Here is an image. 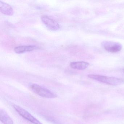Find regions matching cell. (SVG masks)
I'll use <instances>...</instances> for the list:
<instances>
[{
    "label": "cell",
    "instance_id": "cell-1",
    "mask_svg": "<svg viewBox=\"0 0 124 124\" xmlns=\"http://www.w3.org/2000/svg\"><path fill=\"white\" fill-rule=\"evenodd\" d=\"M88 77L91 79L111 85H119L124 82V80L120 78L100 75L90 74Z\"/></svg>",
    "mask_w": 124,
    "mask_h": 124
},
{
    "label": "cell",
    "instance_id": "cell-2",
    "mask_svg": "<svg viewBox=\"0 0 124 124\" xmlns=\"http://www.w3.org/2000/svg\"><path fill=\"white\" fill-rule=\"evenodd\" d=\"M30 88L35 93L43 98H54L57 97V95L52 91L37 84L30 85Z\"/></svg>",
    "mask_w": 124,
    "mask_h": 124
},
{
    "label": "cell",
    "instance_id": "cell-3",
    "mask_svg": "<svg viewBox=\"0 0 124 124\" xmlns=\"http://www.w3.org/2000/svg\"><path fill=\"white\" fill-rule=\"evenodd\" d=\"M14 108L20 116L34 124H43L36 118L33 116L29 112L18 105H13Z\"/></svg>",
    "mask_w": 124,
    "mask_h": 124
},
{
    "label": "cell",
    "instance_id": "cell-4",
    "mask_svg": "<svg viewBox=\"0 0 124 124\" xmlns=\"http://www.w3.org/2000/svg\"><path fill=\"white\" fill-rule=\"evenodd\" d=\"M101 45L106 51L110 53L119 52L122 48V46L120 43L112 41H103L101 43Z\"/></svg>",
    "mask_w": 124,
    "mask_h": 124
},
{
    "label": "cell",
    "instance_id": "cell-5",
    "mask_svg": "<svg viewBox=\"0 0 124 124\" xmlns=\"http://www.w3.org/2000/svg\"><path fill=\"white\" fill-rule=\"evenodd\" d=\"M41 20L43 23L50 30L56 31L60 28L58 23L54 19L46 15L42 16Z\"/></svg>",
    "mask_w": 124,
    "mask_h": 124
},
{
    "label": "cell",
    "instance_id": "cell-6",
    "mask_svg": "<svg viewBox=\"0 0 124 124\" xmlns=\"http://www.w3.org/2000/svg\"><path fill=\"white\" fill-rule=\"evenodd\" d=\"M0 10L1 13L6 16H13L14 10L13 8L9 4L0 1Z\"/></svg>",
    "mask_w": 124,
    "mask_h": 124
},
{
    "label": "cell",
    "instance_id": "cell-7",
    "mask_svg": "<svg viewBox=\"0 0 124 124\" xmlns=\"http://www.w3.org/2000/svg\"><path fill=\"white\" fill-rule=\"evenodd\" d=\"M38 46L35 45L20 46L14 48V51L16 53L22 54L25 52H30L38 48Z\"/></svg>",
    "mask_w": 124,
    "mask_h": 124
},
{
    "label": "cell",
    "instance_id": "cell-8",
    "mask_svg": "<svg viewBox=\"0 0 124 124\" xmlns=\"http://www.w3.org/2000/svg\"><path fill=\"white\" fill-rule=\"evenodd\" d=\"M89 65L88 63L84 61L74 62L70 63V66L72 68L79 70L85 69Z\"/></svg>",
    "mask_w": 124,
    "mask_h": 124
},
{
    "label": "cell",
    "instance_id": "cell-9",
    "mask_svg": "<svg viewBox=\"0 0 124 124\" xmlns=\"http://www.w3.org/2000/svg\"><path fill=\"white\" fill-rule=\"evenodd\" d=\"M0 120L4 124H14L12 119L3 109H0Z\"/></svg>",
    "mask_w": 124,
    "mask_h": 124
}]
</instances>
